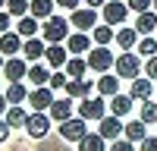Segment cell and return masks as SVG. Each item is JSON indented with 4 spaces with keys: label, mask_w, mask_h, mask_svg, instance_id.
<instances>
[{
    "label": "cell",
    "mask_w": 157,
    "mask_h": 151,
    "mask_svg": "<svg viewBox=\"0 0 157 151\" xmlns=\"http://www.w3.org/2000/svg\"><path fill=\"white\" fill-rule=\"evenodd\" d=\"M69 19H63V16H47L44 19V41L47 44H63L69 38Z\"/></svg>",
    "instance_id": "1"
},
{
    "label": "cell",
    "mask_w": 157,
    "mask_h": 151,
    "mask_svg": "<svg viewBox=\"0 0 157 151\" xmlns=\"http://www.w3.org/2000/svg\"><path fill=\"white\" fill-rule=\"evenodd\" d=\"M107 101H104V95H94V98H82V101H78V104H75V110H78V117H85V120H104V117H107Z\"/></svg>",
    "instance_id": "2"
},
{
    "label": "cell",
    "mask_w": 157,
    "mask_h": 151,
    "mask_svg": "<svg viewBox=\"0 0 157 151\" xmlns=\"http://www.w3.org/2000/svg\"><path fill=\"white\" fill-rule=\"evenodd\" d=\"M113 69H116L120 79H135V76H141V57H138V50H135V54H132V50L120 54L116 63H113Z\"/></svg>",
    "instance_id": "3"
},
{
    "label": "cell",
    "mask_w": 157,
    "mask_h": 151,
    "mask_svg": "<svg viewBox=\"0 0 157 151\" xmlns=\"http://www.w3.org/2000/svg\"><path fill=\"white\" fill-rule=\"evenodd\" d=\"M113 63H116V57L107 50V44H98V47L88 50V69H94V72H107Z\"/></svg>",
    "instance_id": "4"
},
{
    "label": "cell",
    "mask_w": 157,
    "mask_h": 151,
    "mask_svg": "<svg viewBox=\"0 0 157 151\" xmlns=\"http://www.w3.org/2000/svg\"><path fill=\"white\" fill-rule=\"evenodd\" d=\"M50 113H44V110H32L29 113V120H25V129H29V135L32 138H44L47 132H50Z\"/></svg>",
    "instance_id": "5"
},
{
    "label": "cell",
    "mask_w": 157,
    "mask_h": 151,
    "mask_svg": "<svg viewBox=\"0 0 157 151\" xmlns=\"http://www.w3.org/2000/svg\"><path fill=\"white\" fill-rule=\"evenodd\" d=\"M69 22H72V29L88 32V29H94V25H98V10H94V6H78V10L69 13Z\"/></svg>",
    "instance_id": "6"
},
{
    "label": "cell",
    "mask_w": 157,
    "mask_h": 151,
    "mask_svg": "<svg viewBox=\"0 0 157 151\" xmlns=\"http://www.w3.org/2000/svg\"><path fill=\"white\" fill-rule=\"evenodd\" d=\"M85 123H88L85 117H69V120H63V123H60V135L66 138V142H78V138H85V132H88Z\"/></svg>",
    "instance_id": "7"
},
{
    "label": "cell",
    "mask_w": 157,
    "mask_h": 151,
    "mask_svg": "<svg viewBox=\"0 0 157 151\" xmlns=\"http://www.w3.org/2000/svg\"><path fill=\"white\" fill-rule=\"evenodd\" d=\"M120 120H123V117H116V113H107L104 120H98V132H101L104 138H107V142L120 138V135H123V129H126V126H123Z\"/></svg>",
    "instance_id": "8"
},
{
    "label": "cell",
    "mask_w": 157,
    "mask_h": 151,
    "mask_svg": "<svg viewBox=\"0 0 157 151\" xmlns=\"http://www.w3.org/2000/svg\"><path fill=\"white\" fill-rule=\"evenodd\" d=\"M29 104H32V110H50L54 88L50 85H35V91H29Z\"/></svg>",
    "instance_id": "9"
},
{
    "label": "cell",
    "mask_w": 157,
    "mask_h": 151,
    "mask_svg": "<svg viewBox=\"0 0 157 151\" xmlns=\"http://www.w3.org/2000/svg\"><path fill=\"white\" fill-rule=\"evenodd\" d=\"M3 76L10 82H22L25 76H29V63H25V57H6V66H3Z\"/></svg>",
    "instance_id": "10"
},
{
    "label": "cell",
    "mask_w": 157,
    "mask_h": 151,
    "mask_svg": "<svg viewBox=\"0 0 157 151\" xmlns=\"http://www.w3.org/2000/svg\"><path fill=\"white\" fill-rule=\"evenodd\" d=\"M22 44H25V38H22L16 29H10V32H3V35H0V50H3L6 57L22 54Z\"/></svg>",
    "instance_id": "11"
},
{
    "label": "cell",
    "mask_w": 157,
    "mask_h": 151,
    "mask_svg": "<svg viewBox=\"0 0 157 151\" xmlns=\"http://www.w3.org/2000/svg\"><path fill=\"white\" fill-rule=\"evenodd\" d=\"M126 16H129V3H120V0L104 3V22H110V25H123Z\"/></svg>",
    "instance_id": "12"
},
{
    "label": "cell",
    "mask_w": 157,
    "mask_h": 151,
    "mask_svg": "<svg viewBox=\"0 0 157 151\" xmlns=\"http://www.w3.org/2000/svg\"><path fill=\"white\" fill-rule=\"evenodd\" d=\"M47 54V41H44V38H25V44H22V57L25 60H32V63H38V60H41Z\"/></svg>",
    "instance_id": "13"
},
{
    "label": "cell",
    "mask_w": 157,
    "mask_h": 151,
    "mask_svg": "<svg viewBox=\"0 0 157 151\" xmlns=\"http://www.w3.org/2000/svg\"><path fill=\"white\" fill-rule=\"evenodd\" d=\"M69 57H72V54H69V47H63V44H47L44 60H47V66H50V69H63Z\"/></svg>",
    "instance_id": "14"
},
{
    "label": "cell",
    "mask_w": 157,
    "mask_h": 151,
    "mask_svg": "<svg viewBox=\"0 0 157 151\" xmlns=\"http://www.w3.org/2000/svg\"><path fill=\"white\" fill-rule=\"evenodd\" d=\"M91 88H94V82L85 79V76H78V79H69V82H66V88H63V91H66L69 98H78V101H82V98L91 95Z\"/></svg>",
    "instance_id": "15"
},
{
    "label": "cell",
    "mask_w": 157,
    "mask_h": 151,
    "mask_svg": "<svg viewBox=\"0 0 157 151\" xmlns=\"http://www.w3.org/2000/svg\"><path fill=\"white\" fill-rule=\"evenodd\" d=\"M50 117H54L57 123H63V120H69L72 117V98L66 95V98H54V104H50Z\"/></svg>",
    "instance_id": "16"
},
{
    "label": "cell",
    "mask_w": 157,
    "mask_h": 151,
    "mask_svg": "<svg viewBox=\"0 0 157 151\" xmlns=\"http://www.w3.org/2000/svg\"><path fill=\"white\" fill-rule=\"evenodd\" d=\"M116 91H120V76L101 72V79H98V95H104V98H113Z\"/></svg>",
    "instance_id": "17"
},
{
    "label": "cell",
    "mask_w": 157,
    "mask_h": 151,
    "mask_svg": "<svg viewBox=\"0 0 157 151\" xmlns=\"http://www.w3.org/2000/svg\"><path fill=\"white\" fill-rule=\"evenodd\" d=\"M3 120L13 129H25V120H29V110H22V104H10V110L3 113Z\"/></svg>",
    "instance_id": "18"
},
{
    "label": "cell",
    "mask_w": 157,
    "mask_h": 151,
    "mask_svg": "<svg viewBox=\"0 0 157 151\" xmlns=\"http://www.w3.org/2000/svg\"><path fill=\"white\" fill-rule=\"evenodd\" d=\"M107 148V138L101 132H85V138H78V151H104Z\"/></svg>",
    "instance_id": "19"
},
{
    "label": "cell",
    "mask_w": 157,
    "mask_h": 151,
    "mask_svg": "<svg viewBox=\"0 0 157 151\" xmlns=\"http://www.w3.org/2000/svg\"><path fill=\"white\" fill-rule=\"evenodd\" d=\"M135 29H138V35H151V32L157 29V10H145V13H138Z\"/></svg>",
    "instance_id": "20"
},
{
    "label": "cell",
    "mask_w": 157,
    "mask_h": 151,
    "mask_svg": "<svg viewBox=\"0 0 157 151\" xmlns=\"http://www.w3.org/2000/svg\"><path fill=\"white\" fill-rule=\"evenodd\" d=\"M38 29H41V19H38V16H32V13H29V16H19L16 32H19L22 38H35V35H38Z\"/></svg>",
    "instance_id": "21"
},
{
    "label": "cell",
    "mask_w": 157,
    "mask_h": 151,
    "mask_svg": "<svg viewBox=\"0 0 157 151\" xmlns=\"http://www.w3.org/2000/svg\"><path fill=\"white\" fill-rule=\"evenodd\" d=\"M132 95H120V91H116L113 98H110V113H116V117H126V113L129 110H132Z\"/></svg>",
    "instance_id": "22"
},
{
    "label": "cell",
    "mask_w": 157,
    "mask_h": 151,
    "mask_svg": "<svg viewBox=\"0 0 157 151\" xmlns=\"http://www.w3.org/2000/svg\"><path fill=\"white\" fill-rule=\"evenodd\" d=\"M50 76H54V72H50L44 63H32V66H29V76H25V79H29L32 85H47V82H50Z\"/></svg>",
    "instance_id": "23"
},
{
    "label": "cell",
    "mask_w": 157,
    "mask_h": 151,
    "mask_svg": "<svg viewBox=\"0 0 157 151\" xmlns=\"http://www.w3.org/2000/svg\"><path fill=\"white\" fill-rule=\"evenodd\" d=\"M66 41H69V54H88L91 50V38L85 32H72Z\"/></svg>",
    "instance_id": "24"
},
{
    "label": "cell",
    "mask_w": 157,
    "mask_h": 151,
    "mask_svg": "<svg viewBox=\"0 0 157 151\" xmlns=\"http://www.w3.org/2000/svg\"><path fill=\"white\" fill-rule=\"evenodd\" d=\"M126 138H132V142H141V138H148V123L145 120H132V123H126V129H123Z\"/></svg>",
    "instance_id": "25"
},
{
    "label": "cell",
    "mask_w": 157,
    "mask_h": 151,
    "mask_svg": "<svg viewBox=\"0 0 157 151\" xmlns=\"http://www.w3.org/2000/svg\"><path fill=\"white\" fill-rule=\"evenodd\" d=\"M151 91H154L151 79H141V76H135V79H132V91H129V95H132L135 101H148V98H151Z\"/></svg>",
    "instance_id": "26"
},
{
    "label": "cell",
    "mask_w": 157,
    "mask_h": 151,
    "mask_svg": "<svg viewBox=\"0 0 157 151\" xmlns=\"http://www.w3.org/2000/svg\"><path fill=\"white\" fill-rule=\"evenodd\" d=\"M63 69H66L69 79H78V76H85V72H88V60H82L78 54H72V57L66 60V66H63Z\"/></svg>",
    "instance_id": "27"
},
{
    "label": "cell",
    "mask_w": 157,
    "mask_h": 151,
    "mask_svg": "<svg viewBox=\"0 0 157 151\" xmlns=\"http://www.w3.org/2000/svg\"><path fill=\"white\" fill-rule=\"evenodd\" d=\"M6 101L10 104H22V101H29V88H25L22 82H10V88H6Z\"/></svg>",
    "instance_id": "28"
},
{
    "label": "cell",
    "mask_w": 157,
    "mask_h": 151,
    "mask_svg": "<svg viewBox=\"0 0 157 151\" xmlns=\"http://www.w3.org/2000/svg\"><path fill=\"white\" fill-rule=\"evenodd\" d=\"M54 6H57V0H32V16L44 22L47 16H54Z\"/></svg>",
    "instance_id": "29"
},
{
    "label": "cell",
    "mask_w": 157,
    "mask_h": 151,
    "mask_svg": "<svg viewBox=\"0 0 157 151\" xmlns=\"http://www.w3.org/2000/svg\"><path fill=\"white\" fill-rule=\"evenodd\" d=\"M94 44H110V41H116V32H113V25L110 22H104V25H94Z\"/></svg>",
    "instance_id": "30"
},
{
    "label": "cell",
    "mask_w": 157,
    "mask_h": 151,
    "mask_svg": "<svg viewBox=\"0 0 157 151\" xmlns=\"http://www.w3.org/2000/svg\"><path fill=\"white\" fill-rule=\"evenodd\" d=\"M138 41V29H120L116 32V44H120L123 50H132Z\"/></svg>",
    "instance_id": "31"
},
{
    "label": "cell",
    "mask_w": 157,
    "mask_h": 151,
    "mask_svg": "<svg viewBox=\"0 0 157 151\" xmlns=\"http://www.w3.org/2000/svg\"><path fill=\"white\" fill-rule=\"evenodd\" d=\"M6 10L13 13V19L29 16V13H32V0H6Z\"/></svg>",
    "instance_id": "32"
},
{
    "label": "cell",
    "mask_w": 157,
    "mask_h": 151,
    "mask_svg": "<svg viewBox=\"0 0 157 151\" xmlns=\"http://www.w3.org/2000/svg\"><path fill=\"white\" fill-rule=\"evenodd\" d=\"M138 117L145 120L148 126H151V123H157V104H154L151 98H148V101H141V113H138Z\"/></svg>",
    "instance_id": "33"
},
{
    "label": "cell",
    "mask_w": 157,
    "mask_h": 151,
    "mask_svg": "<svg viewBox=\"0 0 157 151\" xmlns=\"http://www.w3.org/2000/svg\"><path fill=\"white\" fill-rule=\"evenodd\" d=\"M138 54H145V57H154L157 54V41L151 35H141V41H138Z\"/></svg>",
    "instance_id": "34"
},
{
    "label": "cell",
    "mask_w": 157,
    "mask_h": 151,
    "mask_svg": "<svg viewBox=\"0 0 157 151\" xmlns=\"http://www.w3.org/2000/svg\"><path fill=\"white\" fill-rule=\"evenodd\" d=\"M110 151H135V142H132V138H113Z\"/></svg>",
    "instance_id": "35"
},
{
    "label": "cell",
    "mask_w": 157,
    "mask_h": 151,
    "mask_svg": "<svg viewBox=\"0 0 157 151\" xmlns=\"http://www.w3.org/2000/svg\"><path fill=\"white\" fill-rule=\"evenodd\" d=\"M66 82H69V76L66 72H54V76H50V88H54V91H57V88H66Z\"/></svg>",
    "instance_id": "36"
},
{
    "label": "cell",
    "mask_w": 157,
    "mask_h": 151,
    "mask_svg": "<svg viewBox=\"0 0 157 151\" xmlns=\"http://www.w3.org/2000/svg\"><path fill=\"white\" fill-rule=\"evenodd\" d=\"M129 10H135V13H145V10H154V0H126Z\"/></svg>",
    "instance_id": "37"
},
{
    "label": "cell",
    "mask_w": 157,
    "mask_h": 151,
    "mask_svg": "<svg viewBox=\"0 0 157 151\" xmlns=\"http://www.w3.org/2000/svg\"><path fill=\"white\" fill-rule=\"evenodd\" d=\"M10 25H13V13L10 10H0V35L10 32Z\"/></svg>",
    "instance_id": "38"
},
{
    "label": "cell",
    "mask_w": 157,
    "mask_h": 151,
    "mask_svg": "<svg viewBox=\"0 0 157 151\" xmlns=\"http://www.w3.org/2000/svg\"><path fill=\"white\" fill-rule=\"evenodd\" d=\"M145 76H148V79H157V54L148 57V63H145Z\"/></svg>",
    "instance_id": "39"
},
{
    "label": "cell",
    "mask_w": 157,
    "mask_h": 151,
    "mask_svg": "<svg viewBox=\"0 0 157 151\" xmlns=\"http://www.w3.org/2000/svg\"><path fill=\"white\" fill-rule=\"evenodd\" d=\"M138 151H157V138H141V142H138Z\"/></svg>",
    "instance_id": "40"
},
{
    "label": "cell",
    "mask_w": 157,
    "mask_h": 151,
    "mask_svg": "<svg viewBox=\"0 0 157 151\" xmlns=\"http://www.w3.org/2000/svg\"><path fill=\"white\" fill-rule=\"evenodd\" d=\"M10 129H13V126H10V123H6L3 117H0V145H3L6 138H10Z\"/></svg>",
    "instance_id": "41"
},
{
    "label": "cell",
    "mask_w": 157,
    "mask_h": 151,
    "mask_svg": "<svg viewBox=\"0 0 157 151\" xmlns=\"http://www.w3.org/2000/svg\"><path fill=\"white\" fill-rule=\"evenodd\" d=\"M78 3H82V0H57V6H63V10H78Z\"/></svg>",
    "instance_id": "42"
},
{
    "label": "cell",
    "mask_w": 157,
    "mask_h": 151,
    "mask_svg": "<svg viewBox=\"0 0 157 151\" xmlns=\"http://www.w3.org/2000/svg\"><path fill=\"white\" fill-rule=\"evenodd\" d=\"M6 110H10V101H6V95H0V117H3Z\"/></svg>",
    "instance_id": "43"
},
{
    "label": "cell",
    "mask_w": 157,
    "mask_h": 151,
    "mask_svg": "<svg viewBox=\"0 0 157 151\" xmlns=\"http://www.w3.org/2000/svg\"><path fill=\"white\" fill-rule=\"evenodd\" d=\"M82 3H88V6H94V10H98V6H104V3H107V0H82Z\"/></svg>",
    "instance_id": "44"
},
{
    "label": "cell",
    "mask_w": 157,
    "mask_h": 151,
    "mask_svg": "<svg viewBox=\"0 0 157 151\" xmlns=\"http://www.w3.org/2000/svg\"><path fill=\"white\" fill-rule=\"evenodd\" d=\"M6 66V54H3V50H0V69H3Z\"/></svg>",
    "instance_id": "45"
},
{
    "label": "cell",
    "mask_w": 157,
    "mask_h": 151,
    "mask_svg": "<svg viewBox=\"0 0 157 151\" xmlns=\"http://www.w3.org/2000/svg\"><path fill=\"white\" fill-rule=\"evenodd\" d=\"M0 10H6V0H0Z\"/></svg>",
    "instance_id": "46"
},
{
    "label": "cell",
    "mask_w": 157,
    "mask_h": 151,
    "mask_svg": "<svg viewBox=\"0 0 157 151\" xmlns=\"http://www.w3.org/2000/svg\"><path fill=\"white\" fill-rule=\"evenodd\" d=\"M154 10H157V0H154Z\"/></svg>",
    "instance_id": "47"
}]
</instances>
